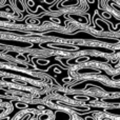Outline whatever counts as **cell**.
<instances>
[{
	"mask_svg": "<svg viewBox=\"0 0 120 120\" xmlns=\"http://www.w3.org/2000/svg\"><path fill=\"white\" fill-rule=\"evenodd\" d=\"M49 119V115H40L39 120H48Z\"/></svg>",
	"mask_w": 120,
	"mask_h": 120,
	"instance_id": "1",
	"label": "cell"
},
{
	"mask_svg": "<svg viewBox=\"0 0 120 120\" xmlns=\"http://www.w3.org/2000/svg\"><path fill=\"white\" fill-rule=\"evenodd\" d=\"M16 5H18V6H19V10H20V11H22V10H23V6H22V4H21L19 1H17V2H16Z\"/></svg>",
	"mask_w": 120,
	"mask_h": 120,
	"instance_id": "2",
	"label": "cell"
},
{
	"mask_svg": "<svg viewBox=\"0 0 120 120\" xmlns=\"http://www.w3.org/2000/svg\"><path fill=\"white\" fill-rule=\"evenodd\" d=\"M105 120H106V119H105Z\"/></svg>",
	"mask_w": 120,
	"mask_h": 120,
	"instance_id": "3",
	"label": "cell"
}]
</instances>
